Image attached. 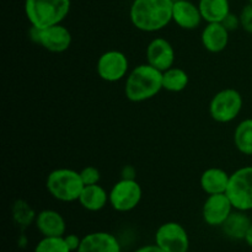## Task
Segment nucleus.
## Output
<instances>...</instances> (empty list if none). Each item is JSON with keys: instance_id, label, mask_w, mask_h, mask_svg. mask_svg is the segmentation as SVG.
<instances>
[{"instance_id": "f257e3e1", "label": "nucleus", "mask_w": 252, "mask_h": 252, "mask_svg": "<svg viewBox=\"0 0 252 252\" xmlns=\"http://www.w3.org/2000/svg\"><path fill=\"white\" fill-rule=\"evenodd\" d=\"M174 0H133L129 19L142 32H158L172 22Z\"/></svg>"}, {"instance_id": "f03ea898", "label": "nucleus", "mask_w": 252, "mask_h": 252, "mask_svg": "<svg viewBox=\"0 0 252 252\" xmlns=\"http://www.w3.org/2000/svg\"><path fill=\"white\" fill-rule=\"evenodd\" d=\"M162 90V71L150 64H140L128 73L125 95L130 102H144Z\"/></svg>"}, {"instance_id": "7ed1b4c3", "label": "nucleus", "mask_w": 252, "mask_h": 252, "mask_svg": "<svg viewBox=\"0 0 252 252\" xmlns=\"http://www.w3.org/2000/svg\"><path fill=\"white\" fill-rule=\"evenodd\" d=\"M71 0H25V15L31 27L46 29L62 24L69 15Z\"/></svg>"}, {"instance_id": "20e7f679", "label": "nucleus", "mask_w": 252, "mask_h": 252, "mask_svg": "<svg viewBox=\"0 0 252 252\" xmlns=\"http://www.w3.org/2000/svg\"><path fill=\"white\" fill-rule=\"evenodd\" d=\"M46 189L57 201L69 203L78 201L84 184L80 172L68 167H61L49 172L46 179Z\"/></svg>"}, {"instance_id": "39448f33", "label": "nucleus", "mask_w": 252, "mask_h": 252, "mask_svg": "<svg viewBox=\"0 0 252 252\" xmlns=\"http://www.w3.org/2000/svg\"><path fill=\"white\" fill-rule=\"evenodd\" d=\"M243 105V96L236 89H223L212 97L209 115L216 122L229 123L240 115Z\"/></svg>"}, {"instance_id": "423d86ee", "label": "nucleus", "mask_w": 252, "mask_h": 252, "mask_svg": "<svg viewBox=\"0 0 252 252\" xmlns=\"http://www.w3.org/2000/svg\"><path fill=\"white\" fill-rule=\"evenodd\" d=\"M226 196L234 209L252 211V166H244L230 174Z\"/></svg>"}, {"instance_id": "0eeeda50", "label": "nucleus", "mask_w": 252, "mask_h": 252, "mask_svg": "<svg viewBox=\"0 0 252 252\" xmlns=\"http://www.w3.org/2000/svg\"><path fill=\"white\" fill-rule=\"evenodd\" d=\"M143 189L135 179H121L108 192L110 206L120 213H127L139 206Z\"/></svg>"}, {"instance_id": "6e6552de", "label": "nucleus", "mask_w": 252, "mask_h": 252, "mask_svg": "<svg viewBox=\"0 0 252 252\" xmlns=\"http://www.w3.org/2000/svg\"><path fill=\"white\" fill-rule=\"evenodd\" d=\"M30 34L32 41L52 53H63L68 51L73 41L70 31L62 24L53 25L46 29L31 27Z\"/></svg>"}, {"instance_id": "1a4fd4ad", "label": "nucleus", "mask_w": 252, "mask_h": 252, "mask_svg": "<svg viewBox=\"0 0 252 252\" xmlns=\"http://www.w3.org/2000/svg\"><path fill=\"white\" fill-rule=\"evenodd\" d=\"M155 244L165 252H189V236L184 225L166 221L157 229Z\"/></svg>"}, {"instance_id": "9d476101", "label": "nucleus", "mask_w": 252, "mask_h": 252, "mask_svg": "<svg viewBox=\"0 0 252 252\" xmlns=\"http://www.w3.org/2000/svg\"><path fill=\"white\" fill-rule=\"evenodd\" d=\"M96 70L102 80L107 83H116L127 78L129 61L123 52L111 49L98 57Z\"/></svg>"}, {"instance_id": "9b49d317", "label": "nucleus", "mask_w": 252, "mask_h": 252, "mask_svg": "<svg viewBox=\"0 0 252 252\" xmlns=\"http://www.w3.org/2000/svg\"><path fill=\"white\" fill-rule=\"evenodd\" d=\"M233 211L234 207L226 193L209 194L202 207V218L207 225L220 228Z\"/></svg>"}, {"instance_id": "f8f14e48", "label": "nucleus", "mask_w": 252, "mask_h": 252, "mask_svg": "<svg viewBox=\"0 0 252 252\" xmlns=\"http://www.w3.org/2000/svg\"><path fill=\"white\" fill-rule=\"evenodd\" d=\"M147 63L165 71L174 66L175 63V49L172 44L162 37H157L152 39L147 47Z\"/></svg>"}, {"instance_id": "ddd939ff", "label": "nucleus", "mask_w": 252, "mask_h": 252, "mask_svg": "<svg viewBox=\"0 0 252 252\" xmlns=\"http://www.w3.org/2000/svg\"><path fill=\"white\" fill-rule=\"evenodd\" d=\"M76 252H122V246L113 234L94 231L83 236Z\"/></svg>"}, {"instance_id": "4468645a", "label": "nucleus", "mask_w": 252, "mask_h": 252, "mask_svg": "<svg viewBox=\"0 0 252 252\" xmlns=\"http://www.w3.org/2000/svg\"><path fill=\"white\" fill-rule=\"evenodd\" d=\"M203 21L198 5L189 0H175L172 7V22L182 30H196Z\"/></svg>"}, {"instance_id": "2eb2a0df", "label": "nucleus", "mask_w": 252, "mask_h": 252, "mask_svg": "<svg viewBox=\"0 0 252 252\" xmlns=\"http://www.w3.org/2000/svg\"><path fill=\"white\" fill-rule=\"evenodd\" d=\"M34 225L42 236L57 238V236L65 235V219L59 212L54 209H43L37 213Z\"/></svg>"}, {"instance_id": "dca6fc26", "label": "nucleus", "mask_w": 252, "mask_h": 252, "mask_svg": "<svg viewBox=\"0 0 252 252\" xmlns=\"http://www.w3.org/2000/svg\"><path fill=\"white\" fill-rule=\"evenodd\" d=\"M229 33L221 22H208L201 33L202 46L211 53H220L228 47Z\"/></svg>"}, {"instance_id": "f3484780", "label": "nucleus", "mask_w": 252, "mask_h": 252, "mask_svg": "<svg viewBox=\"0 0 252 252\" xmlns=\"http://www.w3.org/2000/svg\"><path fill=\"white\" fill-rule=\"evenodd\" d=\"M229 180H230V174L220 167H209L204 170L199 179V185L204 193L209 194H218L225 193L228 189Z\"/></svg>"}, {"instance_id": "a211bd4d", "label": "nucleus", "mask_w": 252, "mask_h": 252, "mask_svg": "<svg viewBox=\"0 0 252 252\" xmlns=\"http://www.w3.org/2000/svg\"><path fill=\"white\" fill-rule=\"evenodd\" d=\"M246 213L248 212L234 209L230 216L228 217V219L224 221L223 225L220 226L224 235L228 236L231 240H244L249 228L252 224L250 217Z\"/></svg>"}, {"instance_id": "6ab92c4d", "label": "nucleus", "mask_w": 252, "mask_h": 252, "mask_svg": "<svg viewBox=\"0 0 252 252\" xmlns=\"http://www.w3.org/2000/svg\"><path fill=\"white\" fill-rule=\"evenodd\" d=\"M78 202L86 211L100 212L110 203V198L107 191L97 184L84 186Z\"/></svg>"}, {"instance_id": "aec40b11", "label": "nucleus", "mask_w": 252, "mask_h": 252, "mask_svg": "<svg viewBox=\"0 0 252 252\" xmlns=\"http://www.w3.org/2000/svg\"><path fill=\"white\" fill-rule=\"evenodd\" d=\"M199 11L203 21L223 22L224 19L230 14V2L229 0H199Z\"/></svg>"}, {"instance_id": "412c9836", "label": "nucleus", "mask_w": 252, "mask_h": 252, "mask_svg": "<svg viewBox=\"0 0 252 252\" xmlns=\"http://www.w3.org/2000/svg\"><path fill=\"white\" fill-rule=\"evenodd\" d=\"M189 83V76L184 69L171 66L162 71V90L169 93H181L187 88Z\"/></svg>"}, {"instance_id": "4be33fe9", "label": "nucleus", "mask_w": 252, "mask_h": 252, "mask_svg": "<svg viewBox=\"0 0 252 252\" xmlns=\"http://www.w3.org/2000/svg\"><path fill=\"white\" fill-rule=\"evenodd\" d=\"M234 145L244 155H252V118L241 121L234 132Z\"/></svg>"}, {"instance_id": "5701e85b", "label": "nucleus", "mask_w": 252, "mask_h": 252, "mask_svg": "<svg viewBox=\"0 0 252 252\" xmlns=\"http://www.w3.org/2000/svg\"><path fill=\"white\" fill-rule=\"evenodd\" d=\"M37 213L33 211L31 206L27 203L24 199H17L12 206V218H14L15 223L25 230L29 228L32 223L34 224L36 220Z\"/></svg>"}, {"instance_id": "b1692460", "label": "nucleus", "mask_w": 252, "mask_h": 252, "mask_svg": "<svg viewBox=\"0 0 252 252\" xmlns=\"http://www.w3.org/2000/svg\"><path fill=\"white\" fill-rule=\"evenodd\" d=\"M33 252H71L66 245L64 236L48 238L43 236L34 246Z\"/></svg>"}, {"instance_id": "393cba45", "label": "nucleus", "mask_w": 252, "mask_h": 252, "mask_svg": "<svg viewBox=\"0 0 252 252\" xmlns=\"http://www.w3.org/2000/svg\"><path fill=\"white\" fill-rule=\"evenodd\" d=\"M79 172H80V177L84 186H89V185H97L101 180L100 170L95 166H85Z\"/></svg>"}, {"instance_id": "a878e982", "label": "nucleus", "mask_w": 252, "mask_h": 252, "mask_svg": "<svg viewBox=\"0 0 252 252\" xmlns=\"http://www.w3.org/2000/svg\"><path fill=\"white\" fill-rule=\"evenodd\" d=\"M239 17H240V27L248 33L252 34V4L249 2L248 5L241 9L240 14H239Z\"/></svg>"}, {"instance_id": "bb28decb", "label": "nucleus", "mask_w": 252, "mask_h": 252, "mask_svg": "<svg viewBox=\"0 0 252 252\" xmlns=\"http://www.w3.org/2000/svg\"><path fill=\"white\" fill-rule=\"evenodd\" d=\"M81 239L79 235H76V234H65L64 235V240H65L66 245H68V248L70 249L71 252H76L78 251L79 246H80L81 244Z\"/></svg>"}, {"instance_id": "cd10ccee", "label": "nucleus", "mask_w": 252, "mask_h": 252, "mask_svg": "<svg viewBox=\"0 0 252 252\" xmlns=\"http://www.w3.org/2000/svg\"><path fill=\"white\" fill-rule=\"evenodd\" d=\"M221 24H223L229 31H234V30L240 27V17L236 16V15L233 14V12H230V14L224 19V21L221 22Z\"/></svg>"}, {"instance_id": "c85d7f7f", "label": "nucleus", "mask_w": 252, "mask_h": 252, "mask_svg": "<svg viewBox=\"0 0 252 252\" xmlns=\"http://www.w3.org/2000/svg\"><path fill=\"white\" fill-rule=\"evenodd\" d=\"M133 252H165V251H162L161 249L157 245V244H154V245L142 246V248L137 249V250L133 251Z\"/></svg>"}, {"instance_id": "c756f323", "label": "nucleus", "mask_w": 252, "mask_h": 252, "mask_svg": "<svg viewBox=\"0 0 252 252\" xmlns=\"http://www.w3.org/2000/svg\"><path fill=\"white\" fill-rule=\"evenodd\" d=\"M122 179H135L134 167L130 166V165H127V166L122 170Z\"/></svg>"}, {"instance_id": "7c9ffc66", "label": "nucleus", "mask_w": 252, "mask_h": 252, "mask_svg": "<svg viewBox=\"0 0 252 252\" xmlns=\"http://www.w3.org/2000/svg\"><path fill=\"white\" fill-rule=\"evenodd\" d=\"M244 241H245V243L248 244V245L250 246V248H252V224L250 225V228H249L248 233H246Z\"/></svg>"}, {"instance_id": "2f4dec72", "label": "nucleus", "mask_w": 252, "mask_h": 252, "mask_svg": "<svg viewBox=\"0 0 252 252\" xmlns=\"http://www.w3.org/2000/svg\"><path fill=\"white\" fill-rule=\"evenodd\" d=\"M249 2H250V4H252V0H249Z\"/></svg>"}]
</instances>
